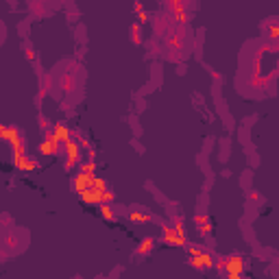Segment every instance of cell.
Returning a JSON list of instances; mask_svg holds the SVG:
<instances>
[{
    "instance_id": "obj_8",
    "label": "cell",
    "mask_w": 279,
    "mask_h": 279,
    "mask_svg": "<svg viewBox=\"0 0 279 279\" xmlns=\"http://www.w3.org/2000/svg\"><path fill=\"white\" fill-rule=\"evenodd\" d=\"M53 135H55V140H57V142H70V131H68V127H65L63 122L55 124Z\"/></svg>"
},
{
    "instance_id": "obj_5",
    "label": "cell",
    "mask_w": 279,
    "mask_h": 279,
    "mask_svg": "<svg viewBox=\"0 0 279 279\" xmlns=\"http://www.w3.org/2000/svg\"><path fill=\"white\" fill-rule=\"evenodd\" d=\"M40 153H42V155H57V153H59V142L55 140L53 133H46V138L42 140Z\"/></svg>"
},
{
    "instance_id": "obj_9",
    "label": "cell",
    "mask_w": 279,
    "mask_h": 279,
    "mask_svg": "<svg viewBox=\"0 0 279 279\" xmlns=\"http://www.w3.org/2000/svg\"><path fill=\"white\" fill-rule=\"evenodd\" d=\"M15 166H18L20 170L29 172V170H35V168H37V160H35V157H29V155H24V157H20V160L15 162Z\"/></svg>"
},
{
    "instance_id": "obj_6",
    "label": "cell",
    "mask_w": 279,
    "mask_h": 279,
    "mask_svg": "<svg viewBox=\"0 0 279 279\" xmlns=\"http://www.w3.org/2000/svg\"><path fill=\"white\" fill-rule=\"evenodd\" d=\"M225 269H227V273H233V275H242V271H244V258L233 255V258L225 260Z\"/></svg>"
},
{
    "instance_id": "obj_10",
    "label": "cell",
    "mask_w": 279,
    "mask_h": 279,
    "mask_svg": "<svg viewBox=\"0 0 279 279\" xmlns=\"http://www.w3.org/2000/svg\"><path fill=\"white\" fill-rule=\"evenodd\" d=\"M131 221H135V223H146L149 221V214H138V212H133V214H131Z\"/></svg>"
},
{
    "instance_id": "obj_11",
    "label": "cell",
    "mask_w": 279,
    "mask_h": 279,
    "mask_svg": "<svg viewBox=\"0 0 279 279\" xmlns=\"http://www.w3.org/2000/svg\"><path fill=\"white\" fill-rule=\"evenodd\" d=\"M103 216H105L107 218V221H113V212H112V207H109V205H103Z\"/></svg>"
},
{
    "instance_id": "obj_4",
    "label": "cell",
    "mask_w": 279,
    "mask_h": 279,
    "mask_svg": "<svg viewBox=\"0 0 279 279\" xmlns=\"http://www.w3.org/2000/svg\"><path fill=\"white\" fill-rule=\"evenodd\" d=\"M190 264L196 266V269H205V266L214 264V260H212L207 253H201V251L192 249V251H190Z\"/></svg>"
},
{
    "instance_id": "obj_13",
    "label": "cell",
    "mask_w": 279,
    "mask_h": 279,
    "mask_svg": "<svg viewBox=\"0 0 279 279\" xmlns=\"http://www.w3.org/2000/svg\"><path fill=\"white\" fill-rule=\"evenodd\" d=\"M227 279H242L240 275H233V273H227Z\"/></svg>"
},
{
    "instance_id": "obj_12",
    "label": "cell",
    "mask_w": 279,
    "mask_h": 279,
    "mask_svg": "<svg viewBox=\"0 0 279 279\" xmlns=\"http://www.w3.org/2000/svg\"><path fill=\"white\" fill-rule=\"evenodd\" d=\"M153 247V240H144V244L140 247V253H146V251H151Z\"/></svg>"
},
{
    "instance_id": "obj_1",
    "label": "cell",
    "mask_w": 279,
    "mask_h": 279,
    "mask_svg": "<svg viewBox=\"0 0 279 279\" xmlns=\"http://www.w3.org/2000/svg\"><path fill=\"white\" fill-rule=\"evenodd\" d=\"M81 199L90 205H96V203H105V201H113V194L107 190V185L101 181V179H92L90 185L81 192Z\"/></svg>"
},
{
    "instance_id": "obj_2",
    "label": "cell",
    "mask_w": 279,
    "mask_h": 279,
    "mask_svg": "<svg viewBox=\"0 0 279 279\" xmlns=\"http://www.w3.org/2000/svg\"><path fill=\"white\" fill-rule=\"evenodd\" d=\"M94 170H96L94 164H85L83 170H81V172L74 177V190H76L79 194L83 192V190L87 188V185H90L92 179H94Z\"/></svg>"
},
{
    "instance_id": "obj_7",
    "label": "cell",
    "mask_w": 279,
    "mask_h": 279,
    "mask_svg": "<svg viewBox=\"0 0 279 279\" xmlns=\"http://www.w3.org/2000/svg\"><path fill=\"white\" fill-rule=\"evenodd\" d=\"M65 155H68V166H74V164L79 162L81 153H79V144H76L74 140L65 142Z\"/></svg>"
},
{
    "instance_id": "obj_3",
    "label": "cell",
    "mask_w": 279,
    "mask_h": 279,
    "mask_svg": "<svg viewBox=\"0 0 279 279\" xmlns=\"http://www.w3.org/2000/svg\"><path fill=\"white\" fill-rule=\"evenodd\" d=\"M164 240L168 244H183L185 242V236H183V227L177 225V227H166L164 229Z\"/></svg>"
}]
</instances>
